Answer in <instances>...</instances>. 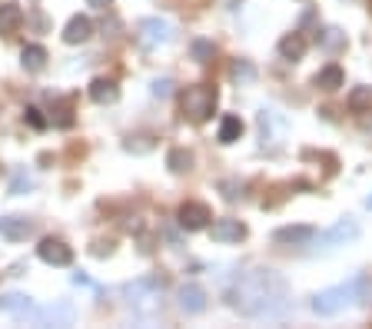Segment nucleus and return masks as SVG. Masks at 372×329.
<instances>
[{
	"label": "nucleus",
	"mask_w": 372,
	"mask_h": 329,
	"mask_svg": "<svg viewBox=\"0 0 372 329\" xmlns=\"http://www.w3.org/2000/svg\"><path fill=\"white\" fill-rule=\"evenodd\" d=\"M286 303V279L276 270H253L236 279L229 290V306L249 319L273 316Z\"/></svg>",
	"instance_id": "nucleus-1"
},
{
	"label": "nucleus",
	"mask_w": 372,
	"mask_h": 329,
	"mask_svg": "<svg viewBox=\"0 0 372 329\" xmlns=\"http://www.w3.org/2000/svg\"><path fill=\"white\" fill-rule=\"evenodd\" d=\"M273 240L282 243V246H306V243L316 240V230H313V226H279V230L273 233Z\"/></svg>",
	"instance_id": "nucleus-11"
},
{
	"label": "nucleus",
	"mask_w": 372,
	"mask_h": 329,
	"mask_svg": "<svg viewBox=\"0 0 372 329\" xmlns=\"http://www.w3.org/2000/svg\"><path fill=\"white\" fill-rule=\"evenodd\" d=\"M40 326H70L74 323V306L70 303H56V306H47V310L37 312Z\"/></svg>",
	"instance_id": "nucleus-14"
},
{
	"label": "nucleus",
	"mask_w": 372,
	"mask_h": 329,
	"mask_svg": "<svg viewBox=\"0 0 372 329\" xmlns=\"http://www.w3.org/2000/svg\"><path fill=\"white\" fill-rule=\"evenodd\" d=\"M193 60H200V63H206V60H213V54H216V47H213V40H193Z\"/></svg>",
	"instance_id": "nucleus-27"
},
{
	"label": "nucleus",
	"mask_w": 372,
	"mask_h": 329,
	"mask_svg": "<svg viewBox=\"0 0 372 329\" xmlns=\"http://www.w3.org/2000/svg\"><path fill=\"white\" fill-rule=\"evenodd\" d=\"M167 167L173 173H189V170H193V153L183 150V147H173L167 153Z\"/></svg>",
	"instance_id": "nucleus-23"
},
{
	"label": "nucleus",
	"mask_w": 372,
	"mask_h": 329,
	"mask_svg": "<svg viewBox=\"0 0 372 329\" xmlns=\"http://www.w3.org/2000/svg\"><path fill=\"white\" fill-rule=\"evenodd\" d=\"M279 54H282V60H302L306 57V37L302 34H286L279 40Z\"/></svg>",
	"instance_id": "nucleus-20"
},
{
	"label": "nucleus",
	"mask_w": 372,
	"mask_h": 329,
	"mask_svg": "<svg viewBox=\"0 0 372 329\" xmlns=\"http://www.w3.org/2000/svg\"><path fill=\"white\" fill-rule=\"evenodd\" d=\"M136 37H140L143 47L156 50V47H163V43L173 40V23L169 20H160V17H143L136 23Z\"/></svg>",
	"instance_id": "nucleus-5"
},
{
	"label": "nucleus",
	"mask_w": 372,
	"mask_h": 329,
	"mask_svg": "<svg viewBox=\"0 0 372 329\" xmlns=\"http://www.w3.org/2000/svg\"><path fill=\"white\" fill-rule=\"evenodd\" d=\"M0 233H3L7 240L20 243V240H27V236L34 233V223H30L27 216H3V220H0Z\"/></svg>",
	"instance_id": "nucleus-16"
},
{
	"label": "nucleus",
	"mask_w": 372,
	"mask_h": 329,
	"mask_svg": "<svg viewBox=\"0 0 372 329\" xmlns=\"http://www.w3.org/2000/svg\"><path fill=\"white\" fill-rule=\"evenodd\" d=\"M93 256H110V253H113V246H110V243H93Z\"/></svg>",
	"instance_id": "nucleus-32"
},
{
	"label": "nucleus",
	"mask_w": 372,
	"mask_h": 329,
	"mask_svg": "<svg viewBox=\"0 0 372 329\" xmlns=\"http://www.w3.org/2000/svg\"><path fill=\"white\" fill-rule=\"evenodd\" d=\"M0 312H7L14 319H27L34 312V299L27 293H0Z\"/></svg>",
	"instance_id": "nucleus-10"
},
{
	"label": "nucleus",
	"mask_w": 372,
	"mask_h": 329,
	"mask_svg": "<svg viewBox=\"0 0 372 329\" xmlns=\"http://www.w3.org/2000/svg\"><path fill=\"white\" fill-rule=\"evenodd\" d=\"M123 296H127V303H130V310L136 312V316L149 319L153 312L163 306V279H156V276L133 279V283L123 286Z\"/></svg>",
	"instance_id": "nucleus-2"
},
{
	"label": "nucleus",
	"mask_w": 372,
	"mask_h": 329,
	"mask_svg": "<svg viewBox=\"0 0 372 329\" xmlns=\"http://www.w3.org/2000/svg\"><path fill=\"white\" fill-rule=\"evenodd\" d=\"M180 310L189 312V316L206 310V290L200 283H186L183 290H180Z\"/></svg>",
	"instance_id": "nucleus-12"
},
{
	"label": "nucleus",
	"mask_w": 372,
	"mask_h": 329,
	"mask_svg": "<svg viewBox=\"0 0 372 329\" xmlns=\"http://www.w3.org/2000/svg\"><path fill=\"white\" fill-rule=\"evenodd\" d=\"M366 206H369V210H372V196H369V200H366Z\"/></svg>",
	"instance_id": "nucleus-34"
},
{
	"label": "nucleus",
	"mask_w": 372,
	"mask_h": 329,
	"mask_svg": "<svg viewBox=\"0 0 372 329\" xmlns=\"http://www.w3.org/2000/svg\"><path fill=\"white\" fill-rule=\"evenodd\" d=\"M316 236H319V246L322 250H335V246H346V243L359 240V223H355L353 216H346V220H335L329 230L316 233Z\"/></svg>",
	"instance_id": "nucleus-6"
},
{
	"label": "nucleus",
	"mask_w": 372,
	"mask_h": 329,
	"mask_svg": "<svg viewBox=\"0 0 372 329\" xmlns=\"http://www.w3.org/2000/svg\"><path fill=\"white\" fill-rule=\"evenodd\" d=\"M123 147H127L130 153H147V150H153V140H149V136H130Z\"/></svg>",
	"instance_id": "nucleus-29"
},
{
	"label": "nucleus",
	"mask_w": 372,
	"mask_h": 329,
	"mask_svg": "<svg viewBox=\"0 0 372 329\" xmlns=\"http://www.w3.org/2000/svg\"><path fill=\"white\" fill-rule=\"evenodd\" d=\"M319 47L322 50H329V54H335V50H342L346 47V34L342 30H335V27H326V30H319Z\"/></svg>",
	"instance_id": "nucleus-26"
},
{
	"label": "nucleus",
	"mask_w": 372,
	"mask_h": 329,
	"mask_svg": "<svg viewBox=\"0 0 372 329\" xmlns=\"http://www.w3.org/2000/svg\"><path fill=\"white\" fill-rule=\"evenodd\" d=\"M342 83H346V74H342V67H335V63L322 67V70L316 74V87H319V90H326V94L339 90Z\"/></svg>",
	"instance_id": "nucleus-19"
},
{
	"label": "nucleus",
	"mask_w": 372,
	"mask_h": 329,
	"mask_svg": "<svg viewBox=\"0 0 372 329\" xmlns=\"http://www.w3.org/2000/svg\"><path fill=\"white\" fill-rule=\"evenodd\" d=\"M23 120H27L34 130H43V127H47V120H43V114H40L37 107H27V110H23Z\"/></svg>",
	"instance_id": "nucleus-30"
},
{
	"label": "nucleus",
	"mask_w": 372,
	"mask_h": 329,
	"mask_svg": "<svg viewBox=\"0 0 372 329\" xmlns=\"http://www.w3.org/2000/svg\"><path fill=\"white\" fill-rule=\"evenodd\" d=\"M242 136V120L240 116H223V120H220V143H226V147H229V143H236V140H240Z\"/></svg>",
	"instance_id": "nucleus-24"
},
{
	"label": "nucleus",
	"mask_w": 372,
	"mask_h": 329,
	"mask_svg": "<svg viewBox=\"0 0 372 329\" xmlns=\"http://www.w3.org/2000/svg\"><path fill=\"white\" fill-rule=\"evenodd\" d=\"M23 190H30V176H27V173H17V176H14V187H10V193L20 196Z\"/></svg>",
	"instance_id": "nucleus-31"
},
{
	"label": "nucleus",
	"mask_w": 372,
	"mask_h": 329,
	"mask_svg": "<svg viewBox=\"0 0 372 329\" xmlns=\"http://www.w3.org/2000/svg\"><path fill=\"white\" fill-rule=\"evenodd\" d=\"M362 296H359V276H353L349 283H339V286H329L313 296V312L316 316H339L342 310L355 306Z\"/></svg>",
	"instance_id": "nucleus-3"
},
{
	"label": "nucleus",
	"mask_w": 372,
	"mask_h": 329,
	"mask_svg": "<svg viewBox=\"0 0 372 329\" xmlns=\"http://www.w3.org/2000/svg\"><path fill=\"white\" fill-rule=\"evenodd\" d=\"M20 63H23V70L40 74V70L47 67V50H43L40 43H27V47L20 50Z\"/></svg>",
	"instance_id": "nucleus-18"
},
{
	"label": "nucleus",
	"mask_w": 372,
	"mask_h": 329,
	"mask_svg": "<svg viewBox=\"0 0 372 329\" xmlns=\"http://www.w3.org/2000/svg\"><path fill=\"white\" fill-rule=\"evenodd\" d=\"M20 23H23V10H20L17 3H0V34L3 37L17 34Z\"/></svg>",
	"instance_id": "nucleus-17"
},
{
	"label": "nucleus",
	"mask_w": 372,
	"mask_h": 329,
	"mask_svg": "<svg viewBox=\"0 0 372 329\" xmlns=\"http://www.w3.org/2000/svg\"><path fill=\"white\" fill-rule=\"evenodd\" d=\"M37 256L43 259V263H47V266H70V263H74V250H70L63 240H56V236L40 240Z\"/></svg>",
	"instance_id": "nucleus-7"
},
{
	"label": "nucleus",
	"mask_w": 372,
	"mask_h": 329,
	"mask_svg": "<svg viewBox=\"0 0 372 329\" xmlns=\"http://www.w3.org/2000/svg\"><path fill=\"white\" fill-rule=\"evenodd\" d=\"M110 3H113V0H90V7H100V10H107Z\"/></svg>",
	"instance_id": "nucleus-33"
},
{
	"label": "nucleus",
	"mask_w": 372,
	"mask_h": 329,
	"mask_svg": "<svg viewBox=\"0 0 372 329\" xmlns=\"http://www.w3.org/2000/svg\"><path fill=\"white\" fill-rule=\"evenodd\" d=\"M216 100H220V94L213 87L196 83V87H186V94L180 97V107H183V116L189 123H206L216 110Z\"/></svg>",
	"instance_id": "nucleus-4"
},
{
	"label": "nucleus",
	"mask_w": 372,
	"mask_h": 329,
	"mask_svg": "<svg viewBox=\"0 0 372 329\" xmlns=\"http://www.w3.org/2000/svg\"><path fill=\"white\" fill-rule=\"evenodd\" d=\"M229 80L240 83V87H246V83L256 80V67H253L249 60H233V67H229Z\"/></svg>",
	"instance_id": "nucleus-25"
},
{
	"label": "nucleus",
	"mask_w": 372,
	"mask_h": 329,
	"mask_svg": "<svg viewBox=\"0 0 372 329\" xmlns=\"http://www.w3.org/2000/svg\"><path fill=\"white\" fill-rule=\"evenodd\" d=\"M149 94H153L156 100H167L169 94H173V80H169V77L153 80V83H149Z\"/></svg>",
	"instance_id": "nucleus-28"
},
{
	"label": "nucleus",
	"mask_w": 372,
	"mask_h": 329,
	"mask_svg": "<svg viewBox=\"0 0 372 329\" xmlns=\"http://www.w3.org/2000/svg\"><path fill=\"white\" fill-rule=\"evenodd\" d=\"M346 107H349L353 114H366V110H372V87H353L349 97H346Z\"/></svg>",
	"instance_id": "nucleus-21"
},
{
	"label": "nucleus",
	"mask_w": 372,
	"mask_h": 329,
	"mask_svg": "<svg viewBox=\"0 0 372 329\" xmlns=\"http://www.w3.org/2000/svg\"><path fill=\"white\" fill-rule=\"evenodd\" d=\"M260 130H262V143H266V140H273V130L286 134V120L276 110H260Z\"/></svg>",
	"instance_id": "nucleus-22"
},
{
	"label": "nucleus",
	"mask_w": 372,
	"mask_h": 329,
	"mask_svg": "<svg viewBox=\"0 0 372 329\" xmlns=\"http://www.w3.org/2000/svg\"><path fill=\"white\" fill-rule=\"evenodd\" d=\"M93 37V20L90 17H70V23L63 27V43H70V47H76V43H87V40Z\"/></svg>",
	"instance_id": "nucleus-13"
},
{
	"label": "nucleus",
	"mask_w": 372,
	"mask_h": 329,
	"mask_svg": "<svg viewBox=\"0 0 372 329\" xmlns=\"http://www.w3.org/2000/svg\"><path fill=\"white\" fill-rule=\"evenodd\" d=\"M90 100L93 103H100V107H110L120 100V87H116V80L110 77H96L90 83Z\"/></svg>",
	"instance_id": "nucleus-15"
},
{
	"label": "nucleus",
	"mask_w": 372,
	"mask_h": 329,
	"mask_svg": "<svg viewBox=\"0 0 372 329\" xmlns=\"http://www.w3.org/2000/svg\"><path fill=\"white\" fill-rule=\"evenodd\" d=\"M180 226H183L186 233H196V230H206L209 226V220H213V213H209V206L206 203H196V200H189V203H183L180 206Z\"/></svg>",
	"instance_id": "nucleus-8"
},
{
	"label": "nucleus",
	"mask_w": 372,
	"mask_h": 329,
	"mask_svg": "<svg viewBox=\"0 0 372 329\" xmlns=\"http://www.w3.org/2000/svg\"><path fill=\"white\" fill-rule=\"evenodd\" d=\"M246 223H240V220H216L213 226H209V236H213V243H242L246 240Z\"/></svg>",
	"instance_id": "nucleus-9"
}]
</instances>
